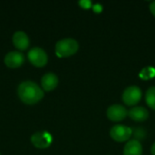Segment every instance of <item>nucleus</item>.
Wrapping results in <instances>:
<instances>
[{
	"mask_svg": "<svg viewBox=\"0 0 155 155\" xmlns=\"http://www.w3.org/2000/svg\"><path fill=\"white\" fill-rule=\"evenodd\" d=\"M19 98L27 104H34L38 103L44 97L43 89L33 81L22 82L17 88Z\"/></svg>",
	"mask_w": 155,
	"mask_h": 155,
	"instance_id": "nucleus-1",
	"label": "nucleus"
},
{
	"mask_svg": "<svg viewBox=\"0 0 155 155\" xmlns=\"http://www.w3.org/2000/svg\"><path fill=\"white\" fill-rule=\"evenodd\" d=\"M79 44L74 38H64L55 44V54L59 57H66L78 51Z\"/></svg>",
	"mask_w": 155,
	"mask_h": 155,
	"instance_id": "nucleus-2",
	"label": "nucleus"
},
{
	"mask_svg": "<svg viewBox=\"0 0 155 155\" xmlns=\"http://www.w3.org/2000/svg\"><path fill=\"white\" fill-rule=\"evenodd\" d=\"M132 134H133L132 128L123 124H115L110 130V135L112 139L120 143L129 140Z\"/></svg>",
	"mask_w": 155,
	"mask_h": 155,
	"instance_id": "nucleus-3",
	"label": "nucleus"
},
{
	"mask_svg": "<svg viewBox=\"0 0 155 155\" xmlns=\"http://www.w3.org/2000/svg\"><path fill=\"white\" fill-rule=\"evenodd\" d=\"M29 61L35 66L41 67L46 64L48 61V56L45 51L41 47H33L29 50L27 54Z\"/></svg>",
	"mask_w": 155,
	"mask_h": 155,
	"instance_id": "nucleus-4",
	"label": "nucleus"
},
{
	"mask_svg": "<svg viewBox=\"0 0 155 155\" xmlns=\"http://www.w3.org/2000/svg\"><path fill=\"white\" fill-rule=\"evenodd\" d=\"M142 98V90L137 85L128 86L123 93V100L127 105L136 104Z\"/></svg>",
	"mask_w": 155,
	"mask_h": 155,
	"instance_id": "nucleus-5",
	"label": "nucleus"
},
{
	"mask_svg": "<svg viewBox=\"0 0 155 155\" xmlns=\"http://www.w3.org/2000/svg\"><path fill=\"white\" fill-rule=\"evenodd\" d=\"M106 114L111 121L119 122L124 120L127 116L128 111L124 105L116 104H112L111 106L108 107L106 111Z\"/></svg>",
	"mask_w": 155,
	"mask_h": 155,
	"instance_id": "nucleus-6",
	"label": "nucleus"
},
{
	"mask_svg": "<svg viewBox=\"0 0 155 155\" xmlns=\"http://www.w3.org/2000/svg\"><path fill=\"white\" fill-rule=\"evenodd\" d=\"M31 142L37 148H46L52 143V135L46 131L36 132L32 135Z\"/></svg>",
	"mask_w": 155,
	"mask_h": 155,
	"instance_id": "nucleus-7",
	"label": "nucleus"
},
{
	"mask_svg": "<svg viewBox=\"0 0 155 155\" xmlns=\"http://www.w3.org/2000/svg\"><path fill=\"white\" fill-rule=\"evenodd\" d=\"M5 64L8 67L15 68L21 66L25 62V55L19 51H11L7 53L4 58Z\"/></svg>",
	"mask_w": 155,
	"mask_h": 155,
	"instance_id": "nucleus-8",
	"label": "nucleus"
},
{
	"mask_svg": "<svg viewBox=\"0 0 155 155\" xmlns=\"http://www.w3.org/2000/svg\"><path fill=\"white\" fill-rule=\"evenodd\" d=\"M41 84L43 89L45 91L54 90L58 84V77L54 73H46L45 74L43 75L41 79Z\"/></svg>",
	"mask_w": 155,
	"mask_h": 155,
	"instance_id": "nucleus-9",
	"label": "nucleus"
},
{
	"mask_svg": "<svg viewBox=\"0 0 155 155\" xmlns=\"http://www.w3.org/2000/svg\"><path fill=\"white\" fill-rule=\"evenodd\" d=\"M12 39L15 46L19 50H25L29 45V37L23 31H16Z\"/></svg>",
	"mask_w": 155,
	"mask_h": 155,
	"instance_id": "nucleus-10",
	"label": "nucleus"
},
{
	"mask_svg": "<svg viewBox=\"0 0 155 155\" xmlns=\"http://www.w3.org/2000/svg\"><path fill=\"white\" fill-rule=\"evenodd\" d=\"M128 115L136 122H143L149 117V112L143 106H135L129 110Z\"/></svg>",
	"mask_w": 155,
	"mask_h": 155,
	"instance_id": "nucleus-11",
	"label": "nucleus"
},
{
	"mask_svg": "<svg viewBox=\"0 0 155 155\" xmlns=\"http://www.w3.org/2000/svg\"><path fill=\"white\" fill-rule=\"evenodd\" d=\"M124 155H143V146L136 140H130L124 148Z\"/></svg>",
	"mask_w": 155,
	"mask_h": 155,
	"instance_id": "nucleus-12",
	"label": "nucleus"
},
{
	"mask_svg": "<svg viewBox=\"0 0 155 155\" xmlns=\"http://www.w3.org/2000/svg\"><path fill=\"white\" fill-rule=\"evenodd\" d=\"M146 103L152 109L155 110V86H151L146 91Z\"/></svg>",
	"mask_w": 155,
	"mask_h": 155,
	"instance_id": "nucleus-13",
	"label": "nucleus"
},
{
	"mask_svg": "<svg viewBox=\"0 0 155 155\" xmlns=\"http://www.w3.org/2000/svg\"><path fill=\"white\" fill-rule=\"evenodd\" d=\"M155 75V69L152 66H147L144 67L141 73H140V76L143 79H150L152 77H153Z\"/></svg>",
	"mask_w": 155,
	"mask_h": 155,
	"instance_id": "nucleus-14",
	"label": "nucleus"
},
{
	"mask_svg": "<svg viewBox=\"0 0 155 155\" xmlns=\"http://www.w3.org/2000/svg\"><path fill=\"white\" fill-rule=\"evenodd\" d=\"M79 4H80L83 7H84V8H88V7H90V6H91V2H90V1L83 0V1H80V2H79Z\"/></svg>",
	"mask_w": 155,
	"mask_h": 155,
	"instance_id": "nucleus-15",
	"label": "nucleus"
},
{
	"mask_svg": "<svg viewBox=\"0 0 155 155\" xmlns=\"http://www.w3.org/2000/svg\"><path fill=\"white\" fill-rule=\"evenodd\" d=\"M150 10L153 13V15L155 16V0L150 4Z\"/></svg>",
	"mask_w": 155,
	"mask_h": 155,
	"instance_id": "nucleus-16",
	"label": "nucleus"
},
{
	"mask_svg": "<svg viewBox=\"0 0 155 155\" xmlns=\"http://www.w3.org/2000/svg\"><path fill=\"white\" fill-rule=\"evenodd\" d=\"M151 152H152V154L155 155V143L152 145V148H151Z\"/></svg>",
	"mask_w": 155,
	"mask_h": 155,
	"instance_id": "nucleus-17",
	"label": "nucleus"
}]
</instances>
